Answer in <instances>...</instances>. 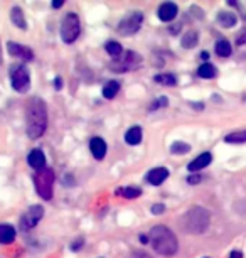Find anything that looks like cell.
<instances>
[{
	"mask_svg": "<svg viewBox=\"0 0 246 258\" xmlns=\"http://www.w3.org/2000/svg\"><path fill=\"white\" fill-rule=\"evenodd\" d=\"M26 130L31 139H39L47 129V107L44 100L34 97L26 105Z\"/></svg>",
	"mask_w": 246,
	"mask_h": 258,
	"instance_id": "obj_1",
	"label": "cell"
},
{
	"mask_svg": "<svg viewBox=\"0 0 246 258\" xmlns=\"http://www.w3.org/2000/svg\"><path fill=\"white\" fill-rule=\"evenodd\" d=\"M149 240H150V245L154 246V250L162 257H172L179 250L177 236L174 235V231L170 228H167L164 225L154 226L150 229Z\"/></svg>",
	"mask_w": 246,
	"mask_h": 258,
	"instance_id": "obj_2",
	"label": "cell"
},
{
	"mask_svg": "<svg viewBox=\"0 0 246 258\" xmlns=\"http://www.w3.org/2000/svg\"><path fill=\"white\" fill-rule=\"evenodd\" d=\"M211 223V213L207 210L201 206H194L187 211V213L182 216L181 226L185 233H191V235H201L209 228Z\"/></svg>",
	"mask_w": 246,
	"mask_h": 258,
	"instance_id": "obj_3",
	"label": "cell"
},
{
	"mask_svg": "<svg viewBox=\"0 0 246 258\" xmlns=\"http://www.w3.org/2000/svg\"><path fill=\"white\" fill-rule=\"evenodd\" d=\"M34 186H36L37 194L44 201L52 199V194H54V191H52V186H54V171L49 167L37 171L34 174Z\"/></svg>",
	"mask_w": 246,
	"mask_h": 258,
	"instance_id": "obj_4",
	"label": "cell"
},
{
	"mask_svg": "<svg viewBox=\"0 0 246 258\" xmlns=\"http://www.w3.org/2000/svg\"><path fill=\"white\" fill-rule=\"evenodd\" d=\"M81 32V22L78 14L68 12L61 20V39L64 44H73Z\"/></svg>",
	"mask_w": 246,
	"mask_h": 258,
	"instance_id": "obj_5",
	"label": "cell"
},
{
	"mask_svg": "<svg viewBox=\"0 0 246 258\" xmlns=\"http://www.w3.org/2000/svg\"><path fill=\"white\" fill-rule=\"evenodd\" d=\"M10 84L15 91L19 93H27L31 88V74L29 69L26 68L24 64H14L10 68Z\"/></svg>",
	"mask_w": 246,
	"mask_h": 258,
	"instance_id": "obj_6",
	"label": "cell"
},
{
	"mask_svg": "<svg viewBox=\"0 0 246 258\" xmlns=\"http://www.w3.org/2000/svg\"><path fill=\"white\" fill-rule=\"evenodd\" d=\"M140 64H142V58L137 52L126 51L120 59H113L110 63V69L113 73H126L132 71V69H137Z\"/></svg>",
	"mask_w": 246,
	"mask_h": 258,
	"instance_id": "obj_7",
	"label": "cell"
},
{
	"mask_svg": "<svg viewBox=\"0 0 246 258\" xmlns=\"http://www.w3.org/2000/svg\"><path fill=\"white\" fill-rule=\"evenodd\" d=\"M143 22V14L142 12H132L118 24V32L122 36H132V34L138 32Z\"/></svg>",
	"mask_w": 246,
	"mask_h": 258,
	"instance_id": "obj_8",
	"label": "cell"
},
{
	"mask_svg": "<svg viewBox=\"0 0 246 258\" xmlns=\"http://www.w3.org/2000/svg\"><path fill=\"white\" fill-rule=\"evenodd\" d=\"M42 216H44V208L39 206V204H37V206H31L29 210L22 214V218H20V229H22V231L32 229L34 226L42 220Z\"/></svg>",
	"mask_w": 246,
	"mask_h": 258,
	"instance_id": "obj_9",
	"label": "cell"
},
{
	"mask_svg": "<svg viewBox=\"0 0 246 258\" xmlns=\"http://www.w3.org/2000/svg\"><path fill=\"white\" fill-rule=\"evenodd\" d=\"M7 51L10 56L22 59V61H32L34 59V51L27 46L17 44V42H7Z\"/></svg>",
	"mask_w": 246,
	"mask_h": 258,
	"instance_id": "obj_10",
	"label": "cell"
},
{
	"mask_svg": "<svg viewBox=\"0 0 246 258\" xmlns=\"http://www.w3.org/2000/svg\"><path fill=\"white\" fill-rule=\"evenodd\" d=\"M157 14H159L160 20H164V22H170V20H174L175 17H177L179 9H177V5H175V3L165 2V3H162V5L159 7Z\"/></svg>",
	"mask_w": 246,
	"mask_h": 258,
	"instance_id": "obj_11",
	"label": "cell"
},
{
	"mask_svg": "<svg viewBox=\"0 0 246 258\" xmlns=\"http://www.w3.org/2000/svg\"><path fill=\"white\" fill-rule=\"evenodd\" d=\"M90 150L96 161H101L107 155V142L101 137H93L90 140Z\"/></svg>",
	"mask_w": 246,
	"mask_h": 258,
	"instance_id": "obj_12",
	"label": "cell"
},
{
	"mask_svg": "<svg viewBox=\"0 0 246 258\" xmlns=\"http://www.w3.org/2000/svg\"><path fill=\"white\" fill-rule=\"evenodd\" d=\"M167 177H169V171L165 167H155L152 171H149V174H147V181L152 186H160Z\"/></svg>",
	"mask_w": 246,
	"mask_h": 258,
	"instance_id": "obj_13",
	"label": "cell"
},
{
	"mask_svg": "<svg viewBox=\"0 0 246 258\" xmlns=\"http://www.w3.org/2000/svg\"><path fill=\"white\" fill-rule=\"evenodd\" d=\"M27 162H29L31 167L36 169V171H41V169H44L46 167V155H44V152L39 150V148H34V150L29 154V157H27Z\"/></svg>",
	"mask_w": 246,
	"mask_h": 258,
	"instance_id": "obj_14",
	"label": "cell"
},
{
	"mask_svg": "<svg viewBox=\"0 0 246 258\" xmlns=\"http://www.w3.org/2000/svg\"><path fill=\"white\" fill-rule=\"evenodd\" d=\"M211 161H213V155H211L209 152H204V154H201L199 157H196L194 161L187 165V169L191 172H198V171H201V169L207 167V165L211 164Z\"/></svg>",
	"mask_w": 246,
	"mask_h": 258,
	"instance_id": "obj_15",
	"label": "cell"
},
{
	"mask_svg": "<svg viewBox=\"0 0 246 258\" xmlns=\"http://www.w3.org/2000/svg\"><path fill=\"white\" fill-rule=\"evenodd\" d=\"M15 240V228L12 225H0V243L9 245Z\"/></svg>",
	"mask_w": 246,
	"mask_h": 258,
	"instance_id": "obj_16",
	"label": "cell"
},
{
	"mask_svg": "<svg viewBox=\"0 0 246 258\" xmlns=\"http://www.w3.org/2000/svg\"><path fill=\"white\" fill-rule=\"evenodd\" d=\"M10 20L15 27L19 29H27V22H26V17H24V12L20 7H12L10 10Z\"/></svg>",
	"mask_w": 246,
	"mask_h": 258,
	"instance_id": "obj_17",
	"label": "cell"
},
{
	"mask_svg": "<svg viewBox=\"0 0 246 258\" xmlns=\"http://www.w3.org/2000/svg\"><path fill=\"white\" fill-rule=\"evenodd\" d=\"M125 142L128 145H138L142 142V129L140 127H132L128 132L125 133Z\"/></svg>",
	"mask_w": 246,
	"mask_h": 258,
	"instance_id": "obj_18",
	"label": "cell"
},
{
	"mask_svg": "<svg viewBox=\"0 0 246 258\" xmlns=\"http://www.w3.org/2000/svg\"><path fill=\"white\" fill-rule=\"evenodd\" d=\"M198 41H199V36L196 31H189V32H185L184 36H182V41H181V46L184 49H192L198 46Z\"/></svg>",
	"mask_w": 246,
	"mask_h": 258,
	"instance_id": "obj_19",
	"label": "cell"
},
{
	"mask_svg": "<svg viewBox=\"0 0 246 258\" xmlns=\"http://www.w3.org/2000/svg\"><path fill=\"white\" fill-rule=\"evenodd\" d=\"M217 22H219L223 27H234L238 22V19H236V16L231 12H219L217 14Z\"/></svg>",
	"mask_w": 246,
	"mask_h": 258,
	"instance_id": "obj_20",
	"label": "cell"
},
{
	"mask_svg": "<svg viewBox=\"0 0 246 258\" xmlns=\"http://www.w3.org/2000/svg\"><path fill=\"white\" fill-rule=\"evenodd\" d=\"M117 194H118V196L126 197V199H135V197H138L140 194H142V189H140V187H133V186H130V187H118Z\"/></svg>",
	"mask_w": 246,
	"mask_h": 258,
	"instance_id": "obj_21",
	"label": "cell"
},
{
	"mask_svg": "<svg viewBox=\"0 0 246 258\" xmlns=\"http://www.w3.org/2000/svg\"><path fill=\"white\" fill-rule=\"evenodd\" d=\"M120 91V81H110V83H107V86L103 88V97L107 98V100H111V98L117 97V93Z\"/></svg>",
	"mask_w": 246,
	"mask_h": 258,
	"instance_id": "obj_22",
	"label": "cell"
},
{
	"mask_svg": "<svg viewBox=\"0 0 246 258\" xmlns=\"http://www.w3.org/2000/svg\"><path fill=\"white\" fill-rule=\"evenodd\" d=\"M105 49H107V52L111 56L113 59H120L122 56H123V48L118 42H115V41H110V42H107V46H105Z\"/></svg>",
	"mask_w": 246,
	"mask_h": 258,
	"instance_id": "obj_23",
	"label": "cell"
},
{
	"mask_svg": "<svg viewBox=\"0 0 246 258\" xmlns=\"http://www.w3.org/2000/svg\"><path fill=\"white\" fill-rule=\"evenodd\" d=\"M231 44L226 41V39H219V41L216 42V54H219L221 58H228V56H231Z\"/></svg>",
	"mask_w": 246,
	"mask_h": 258,
	"instance_id": "obj_24",
	"label": "cell"
},
{
	"mask_svg": "<svg viewBox=\"0 0 246 258\" xmlns=\"http://www.w3.org/2000/svg\"><path fill=\"white\" fill-rule=\"evenodd\" d=\"M198 73H199V76H201V78H206V80H209V78L216 76L217 71H216V68H214L213 64H209V63H204V64L199 66Z\"/></svg>",
	"mask_w": 246,
	"mask_h": 258,
	"instance_id": "obj_25",
	"label": "cell"
},
{
	"mask_svg": "<svg viewBox=\"0 0 246 258\" xmlns=\"http://www.w3.org/2000/svg\"><path fill=\"white\" fill-rule=\"evenodd\" d=\"M224 140H226L228 144H245L246 142V130H243V132L230 133V135L224 137Z\"/></svg>",
	"mask_w": 246,
	"mask_h": 258,
	"instance_id": "obj_26",
	"label": "cell"
},
{
	"mask_svg": "<svg viewBox=\"0 0 246 258\" xmlns=\"http://www.w3.org/2000/svg\"><path fill=\"white\" fill-rule=\"evenodd\" d=\"M189 150H191V145L185 142H174L170 145V152L175 155H184V154H187Z\"/></svg>",
	"mask_w": 246,
	"mask_h": 258,
	"instance_id": "obj_27",
	"label": "cell"
},
{
	"mask_svg": "<svg viewBox=\"0 0 246 258\" xmlns=\"http://www.w3.org/2000/svg\"><path fill=\"white\" fill-rule=\"evenodd\" d=\"M155 81L160 84H165V86H175V83H177L174 74H157Z\"/></svg>",
	"mask_w": 246,
	"mask_h": 258,
	"instance_id": "obj_28",
	"label": "cell"
},
{
	"mask_svg": "<svg viewBox=\"0 0 246 258\" xmlns=\"http://www.w3.org/2000/svg\"><path fill=\"white\" fill-rule=\"evenodd\" d=\"M169 105V100L165 97H162V98H157L155 101H154L152 105H150V110H159V108H164V107H167Z\"/></svg>",
	"mask_w": 246,
	"mask_h": 258,
	"instance_id": "obj_29",
	"label": "cell"
},
{
	"mask_svg": "<svg viewBox=\"0 0 246 258\" xmlns=\"http://www.w3.org/2000/svg\"><path fill=\"white\" fill-rule=\"evenodd\" d=\"M130 258H152L147 252H142V250H137V252H133Z\"/></svg>",
	"mask_w": 246,
	"mask_h": 258,
	"instance_id": "obj_30",
	"label": "cell"
},
{
	"mask_svg": "<svg viewBox=\"0 0 246 258\" xmlns=\"http://www.w3.org/2000/svg\"><path fill=\"white\" fill-rule=\"evenodd\" d=\"M236 44H238V46H245V44H246V29H245V31H241V32L238 34V37H236Z\"/></svg>",
	"mask_w": 246,
	"mask_h": 258,
	"instance_id": "obj_31",
	"label": "cell"
},
{
	"mask_svg": "<svg viewBox=\"0 0 246 258\" xmlns=\"http://www.w3.org/2000/svg\"><path fill=\"white\" fill-rule=\"evenodd\" d=\"M164 211H165L164 204H154V206H152V213L154 214H160V213H164Z\"/></svg>",
	"mask_w": 246,
	"mask_h": 258,
	"instance_id": "obj_32",
	"label": "cell"
},
{
	"mask_svg": "<svg viewBox=\"0 0 246 258\" xmlns=\"http://www.w3.org/2000/svg\"><path fill=\"white\" fill-rule=\"evenodd\" d=\"M187 182H189V184H199V182H201V176H198V174L189 176V177H187Z\"/></svg>",
	"mask_w": 246,
	"mask_h": 258,
	"instance_id": "obj_33",
	"label": "cell"
},
{
	"mask_svg": "<svg viewBox=\"0 0 246 258\" xmlns=\"http://www.w3.org/2000/svg\"><path fill=\"white\" fill-rule=\"evenodd\" d=\"M54 84H56V90H61V88H62V80H61V78H56Z\"/></svg>",
	"mask_w": 246,
	"mask_h": 258,
	"instance_id": "obj_34",
	"label": "cell"
},
{
	"mask_svg": "<svg viewBox=\"0 0 246 258\" xmlns=\"http://www.w3.org/2000/svg\"><path fill=\"white\" fill-rule=\"evenodd\" d=\"M83 246V240H79V242H76V245H73L71 248L75 250V252H78V248H81Z\"/></svg>",
	"mask_w": 246,
	"mask_h": 258,
	"instance_id": "obj_35",
	"label": "cell"
},
{
	"mask_svg": "<svg viewBox=\"0 0 246 258\" xmlns=\"http://www.w3.org/2000/svg\"><path fill=\"white\" fill-rule=\"evenodd\" d=\"M62 3H64L62 0H56V2H52V9H59V7H61Z\"/></svg>",
	"mask_w": 246,
	"mask_h": 258,
	"instance_id": "obj_36",
	"label": "cell"
},
{
	"mask_svg": "<svg viewBox=\"0 0 246 258\" xmlns=\"http://www.w3.org/2000/svg\"><path fill=\"white\" fill-rule=\"evenodd\" d=\"M140 242H142V243H145V245H147V243H149V242H150V240H149V236L142 235V236H140Z\"/></svg>",
	"mask_w": 246,
	"mask_h": 258,
	"instance_id": "obj_37",
	"label": "cell"
},
{
	"mask_svg": "<svg viewBox=\"0 0 246 258\" xmlns=\"http://www.w3.org/2000/svg\"><path fill=\"white\" fill-rule=\"evenodd\" d=\"M231 258H241V253L240 252H233V253H231Z\"/></svg>",
	"mask_w": 246,
	"mask_h": 258,
	"instance_id": "obj_38",
	"label": "cell"
},
{
	"mask_svg": "<svg viewBox=\"0 0 246 258\" xmlns=\"http://www.w3.org/2000/svg\"><path fill=\"white\" fill-rule=\"evenodd\" d=\"M201 58H202V59H209V52H206V51H204V52H202V54H201Z\"/></svg>",
	"mask_w": 246,
	"mask_h": 258,
	"instance_id": "obj_39",
	"label": "cell"
},
{
	"mask_svg": "<svg viewBox=\"0 0 246 258\" xmlns=\"http://www.w3.org/2000/svg\"><path fill=\"white\" fill-rule=\"evenodd\" d=\"M0 63H2V58H0Z\"/></svg>",
	"mask_w": 246,
	"mask_h": 258,
	"instance_id": "obj_40",
	"label": "cell"
}]
</instances>
